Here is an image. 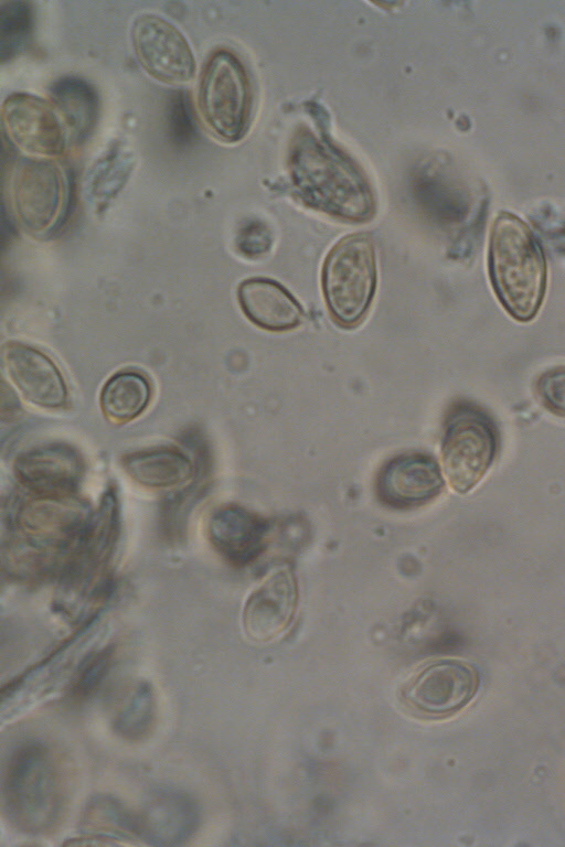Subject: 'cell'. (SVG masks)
<instances>
[{"mask_svg": "<svg viewBox=\"0 0 565 847\" xmlns=\"http://www.w3.org/2000/svg\"><path fill=\"white\" fill-rule=\"evenodd\" d=\"M488 268L503 309L520 322L534 319L545 296L546 261L533 233L516 215L502 212L494 219Z\"/></svg>", "mask_w": 565, "mask_h": 847, "instance_id": "6da1fadb", "label": "cell"}, {"mask_svg": "<svg viewBox=\"0 0 565 847\" xmlns=\"http://www.w3.org/2000/svg\"><path fill=\"white\" fill-rule=\"evenodd\" d=\"M58 763L42 742L29 741L10 755L2 780L3 811L10 823L28 835L50 832L63 808Z\"/></svg>", "mask_w": 565, "mask_h": 847, "instance_id": "7a4b0ae2", "label": "cell"}, {"mask_svg": "<svg viewBox=\"0 0 565 847\" xmlns=\"http://www.w3.org/2000/svg\"><path fill=\"white\" fill-rule=\"evenodd\" d=\"M292 162L296 186L307 204L353 222L372 214L373 202L364 179L338 152L308 139L297 144Z\"/></svg>", "mask_w": 565, "mask_h": 847, "instance_id": "3957f363", "label": "cell"}, {"mask_svg": "<svg viewBox=\"0 0 565 847\" xmlns=\"http://www.w3.org/2000/svg\"><path fill=\"white\" fill-rule=\"evenodd\" d=\"M321 280L332 318L343 326L358 324L369 310L376 286L371 239L364 234L341 239L324 260Z\"/></svg>", "mask_w": 565, "mask_h": 847, "instance_id": "277c9868", "label": "cell"}, {"mask_svg": "<svg viewBox=\"0 0 565 847\" xmlns=\"http://www.w3.org/2000/svg\"><path fill=\"white\" fill-rule=\"evenodd\" d=\"M198 101L209 129L225 142H236L246 132L252 92L241 60L227 50L215 51L202 69Z\"/></svg>", "mask_w": 565, "mask_h": 847, "instance_id": "5b68a950", "label": "cell"}, {"mask_svg": "<svg viewBox=\"0 0 565 847\" xmlns=\"http://www.w3.org/2000/svg\"><path fill=\"white\" fill-rule=\"evenodd\" d=\"M498 441L495 425L484 411L471 406L455 409L441 441L444 472L454 491L465 494L480 483L494 461Z\"/></svg>", "mask_w": 565, "mask_h": 847, "instance_id": "8992f818", "label": "cell"}, {"mask_svg": "<svg viewBox=\"0 0 565 847\" xmlns=\"http://www.w3.org/2000/svg\"><path fill=\"white\" fill-rule=\"evenodd\" d=\"M10 196L14 214L24 229L33 234L50 229L64 201L58 165L47 159L21 158L11 174Z\"/></svg>", "mask_w": 565, "mask_h": 847, "instance_id": "52a82bcc", "label": "cell"}, {"mask_svg": "<svg viewBox=\"0 0 565 847\" xmlns=\"http://www.w3.org/2000/svg\"><path fill=\"white\" fill-rule=\"evenodd\" d=\"M131 40L141 66L154 79L178 85L193 78L192 49L182 32L164 18L152 13L138 15Z\"/></svg>", "mask_w": 565, "mask_h": 847, "instance_id": "ba28073f", "label": "cell"}, {"mask_svg": "<svg viewBox=\"0 0 565 847\" xmlns=\"http://www.w3.org/2000/svg\"><path fill=\"white\" fill-rule=\"evenodd\" d=\"M476 669L461 661L440 660L424 667L403 689L405 704L428 717H446L465 708L478 690Z\"/></svg>", "mask_w": 565, "mask_h": 847, "instance_id": "9c48e42d", "label": "cell"}, {"mask_svg": "<svg viewBox=\"0 0 565 847\" xmlns=\"http://www.w3.org/2000/svg\"><path fill=\"white\" fill-rule=\"evenodd\" d=\"M1 114L11 139L22 150L47 158L64 153L65 127L47 100L26 93H14L3 100Z\"/></svg>", "mask_w": 565, "mask_h": 847, "instance_id": "30bf717a", "label": "cell"}, {"mask_svg": "<svg viewBox=\"0 0 565 847\" xmlns=\"http://www.w3.org/2000/svg\"><path fill=\"white\" fill-rule=\"evenodd\" d=\"M299 591L291 567L281 566L268 573L248 596L242 614L246 635L266 643L281 635L292 623Z\"/></svg>", "mask_w": 565, "mask_h": 847, "instance_id": "8fae6325", "label": "cell"}, {"mask_svg": "<svg viewBox=\"0 0 565 847\" xmlns=\"http://www.w3.org/2000/svg\"><path fill=\"white\" fill-rule=\"evenodd\" d=\"M444 489L437 462L424 453H404L386 461L375 480L377 498L395 510H411L434 501Z\"/></svg>", "mask_w": 565, "mask_h": 847, "instance_id": "7c38bea8", "label": "cell"}, {"mask_svg": "<svg viewBox=\"0 0 565 847\" xmlns=\"http://www.w3.org/2000/svg\"><path fill=\"white\" fill-rule=\"evenodd\" d=\"M2 366L20 395L31 405L43 409L66 405L64 377L41 351L24 343L9 342L2 349Z\"/></svg>", "mask_w": 565, "mask_h": 847, "instance_id": "4fadbf2b", "label": "cell"}, {"mask_svg": "<svg viewBox=\"0 0 565 847\" xmlns=\"http://www.w3.org/2000/svg\"><path fill=\"white\" fill-rule=\"evenodd\" d=\"M136 815L138 836L153 846L186 843L200 824V810L186 793L174 789L150 792Z\"/></svg>", "mask_w": 565, "mask_h": 847, "instance_id": "5bb4252c", "label": "cell"}, {"mask_svg": "<svg viewBox=\"0 0 565 847\" xmlns=\"http://www.w3.org/2000/svg\"><path fill=\"white\" fill-rule=\"evenodd\" d=\"M206 533L214 550L227 562L241 567L263 553L268 524L242 506L225 505L210 515Z\"/></svg>", "mask_w": 565, "mask_h": 847, "instance_id": "9a60e30c", "label": "cell"}, {"mask_svg": "<svg viewBox=\"0 0 565 847\" xmlns=\"http://www.w3.org/2000/svg\"><path fill=\"white\" fill-rule=\"evenodd\" d=\"M15 469L21 482L44 498L70 494L82 475L78 454L63 446L31 450L19 458Z\"/></svg>", "mask_w": 565, "mask_h": 847, "instance_id": "2e32d148", "label": "cell"}, {"mask_svg": "<svg viewBox=\"0 0 565 847\" xmlns=\"http://www.w3.org/2000/svg\"><path fill=\"white\" fill-rule=\"evenodd\" d=\"M237 299L246 318L269 331H287L299 325L302 310L279 283L266 278L246 279L238 286Z\"/></svg>", "mask_w": 565, "mask_h": 847, "instance_id": "e0dca14e", "label": "cell"}, {"mask_svg": "<svg viewBox=\"0 0 565 847\" xmlns=\"http://www.w3.org/2000/svg\"><path fill=\"white\" fill-rule=\"evenodd\" d=\"M122 469L138 485L147 489H173L193 475L190 458L177 448L157 447L124 457Z\"/></svg>", "mask_w": 565, "mask_h": 847, "instance_id": "ac0fdd59", "label": "cell"}, {"mask_svg": "<svg viewBox=\"0 0 565 847\" xmlns=\"http://www.w3.org/2000/svg\"><path fill=\"white\" fill-rule=\"evenodd\" d=\"M50 97L74 139L77 142L86 140L98 117V96L94 87L78 77H62L51 86Z\"/></svg>", "mask_w": 565, "mask_h": 847, "instance_id": "d6986e66", "label": "cell"}, {"mask_svg": "<svg viewBox=\"0 0 565 847\" xmlns=\"http://www.w3.org/2000/svg\"><path fill=\"white\" fill-rule=\"evenodd\" d=\"M151 400L147 377L135 371H121L109 377L99 404L103 414L116 424H126L143 414Z\"/></svg>", "mask_w": 565, "mask_h": 847, "instance_id": "ffe728a7", "label": "cell"}, {"mask_svg": "<svg viewBox=\"0 0 565 847\" xmlns=\"http://www.w3.org/2000/svg\"><path fill=\"white\" fill-rule=\"evenodd\" d=\"M157 719V698L151 684L138 680L125 693L113 715L111 727L121 739L141 741L152 731Z\"/></svg>", "mask_w": 565, "mask_h": 847, "instance_id": "44dd1931", "label": "cell"}, {"mask_svg": "<svg viewBox=\"0 0 565 847\" xmlns=\"http://www.w3.org/2000/svg\"><path fill=\"white\" fill-rule=\"evenodd\" d=\"M132 165V154L125 147H111L92 169L87 184L92 195L103 202L113 199L125 185Z\"/></svg>", "mask_w": 565, "mask_h": 847, "instance_id": "7402d4cb", "label": "cell"}, {"mask_svg": "<svg viewBox=\"0 0 565 847\" xmlns=\"http://www.w3.org/2000/svg\"><path fill=\"white\" fill-rule=\"evenodd\" d=\"M83 826L88 832L104 836L139 837L136 815L110 796H96L87 804L83 816Z\"/></svg>", "mask_w": 565, "mask_h": 847, "instance_id": "603a6c76", "label": "cell"}, {"mask_svg": "<svg viewBox=\"0 0 565 847\" xmlns=\"http://www.w3.org/2000/svg\"><path fill=\"white\" fill-rule=\"evenodd\" d=\"M33 28V11L29 2H3L0 9V57L11 60L23 49Z\"/></svg>", "mask_w": 565, "mask_h": 847, "instance_id": "cb8c5ba5", "label": "cell"}, {"mask_svg": "<svg viewBox=\"0 0 565 847\" xmlns=\"http://www.w3.org/2000/svg\"><path fill=\"white\" fill-rule=\"evenodd\" d=\"M111 666V651L105 648L81 661L71 680L70 695L76 700L92 697L100 687Z\"/></svg>", "mask_w": 565, "mask_h": 847, "instance_id": "d4e9b609", "label": "cell"}, {"mask_svg": "<svg viewBox=\"0 0 565 847\" xmlns=\"http://www.w3.org/2000/svg\"><path fill=\"white\" fill-rule=\"evenodd\" d=\"M541 405L554 416L565 418V365L552 366L542 372L534 384Z\"/></svg>", "mask_w": 565, "mask_h": 847, "instance_id": "484cf974", "label": "cell"}, {"mask_svg": "<svg viewBox=\"0 0 565 847\" xmlns=\"http://www.w3.org/2000/svg\"><path fill=\"white\" fill-rule=\"evenodd\" d=\"M188 96L184 93L175 94L169 106V126L172 140L177 144H186L195 135V120Z\"/></svg>", "mask_w": 565, "mask_h": 847, "instance_id": "4316f807", "label": "cell"}, {"mask_svg": "<svg viewBox=\"0 0 565 847\" xmlns=\"http://www.w3.org/2000/svg\"><path fill=\"white\" fill-rule=\"evenodd\" d=\"M266 233L257 223L245 225L237 237V246L246 255H256L267 248L268 239Z\"/></svg>", "mask_w": 565, "mask_h": 847, "instance_id": "83f0119b", "label": "cell"}]
</instances>
